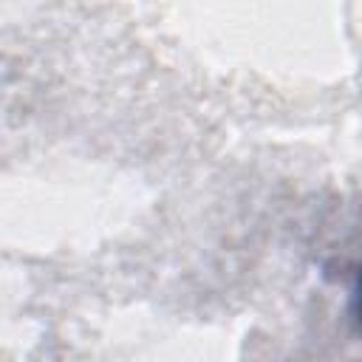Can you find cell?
<instances>
[{"instance_id":"obj_1","label":"cell","mask_w":362,"mask_h":362,"mask_svg":"<svg viewBox=\"0 0 362 362\" xmlns=\"http://www.w3.org/2000/svg\"><path fill=\"white\" fill-rule=\"evenodd\" d=\"M351 314H354V320H356V325H359V331H362V269H359L356 277H354V288H351Z\"/></svg>"}]
</instances>
